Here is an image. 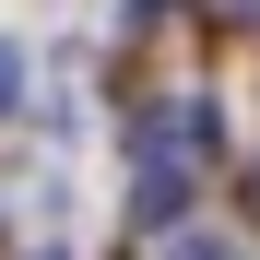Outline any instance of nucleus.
<instances>
[{
    "mask_svg": "<svg viewBox=\"0 0 260 260\" xmlns=\"http://www.w3.org/2000/svg\"><path fill=\"white\" fill-rule=\"evenodd\" d=\"M36 260H59V248H36Z\"/></svg>",
    "mask_w": 260,
    "mask_h": 260,
    "instance_id": "nucleus-5",
    "label": "nucleus"
},
{
    "mask_svg": "<svg viewBox=\"0 0 260 260\" xmlns=\"http://www.w3.org/2000/svg\"><path fill=\"white\" fill-rule=\"evenodd\" d=\"M213 24H260V0H213Z\"/></svg>",
    "mask_w": 260,
    "mask_h": 260,
    "instance_id": "nucleus-3",
    "label": "nucleus"
},
{
    "mask_svg": "<svg viewBox=\"0 0 260 260\" xmlns=\"http://www.w3.org/2000/svg\"><path fill=\"white\" fill-rule=\"evenodd\" d=\"M166 260H237L225 237H166Z\"/></svg>",
    "mask_w": 260,
    "mask_h": 260,
    "instance_id": "nucleus-2",
    "label": "nucleus"
},
{
    "mask_svg": "<svg viewBox=\"0 0 260 260\" xmlns=\"http://www.w3.org/2000/svg\"><path fill=\"white\" fill-rule=\"evenodd\" d=\"M237 201H248V225H260V166H248V178H237Z\"/></svg>",
    "mask_w": 260,
    "mask_h": 260,
    "instance_id": "nucleus-4",
    "label": "nucleus"
},
{
    "mask_svg": "<svg viewBox=\"0 0 260 260\" xmlns=\"http://www.w3.org/2000/svg\"><path fill=\"white\" fill-rule=\"evenodd\" d=\"M24 107V48H0V118Z\"/></svg>",
    "mask_w": 260,
    "mask_h": 260,
    "instance_id": "nucleus-1",
    "label": "nucleus"
}]
</instances>
